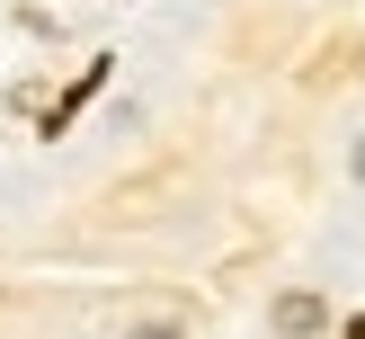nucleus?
Here are the masks:
<instances>
[{
	"label": "nucleus",
	"mask_w": 365,
	"mask_h": 339,
	"mask_svg": "<svg viewBox=\"0 0 365 339\" xmlns=\"http://www.w3.org/2000/svg\"><path fill=\"white\" fill-rule=\"evenodd\" d=\"M321 321H330V303H321V295H303V285H294V295H277V330H285V339H312Z\"/></svg>",
	"instance_id": "1"
},
{
	"label": "nucleus",
	"mask_w": 365,
	"mask_h": 339,
	"mask_svg": "<svg viewBox=\"0 0 365 339\" xmlns=\"http://www.w3.org/2000/svg\"><path fill=\"white\" fill-rule=\"evenodd\" d=\"M125 339H187L178 321H143V330H125Z\"/></svg>",
	"instance_id": "2"
},
{
	"label": "nucleus",
	"mask_w": 365,
	"mask_h": 339,
	"mask_svg": "<svg viewBox=\"0 0 365 339\" xmlns=\"http://www.w3.org/2000/svg\"><path fill=\"white\" fill-rule=\"evenodd\" d=\"M356 178H365V143H356Z\"/></svg>",
	"instance_id": "3"
}]
</instances>
